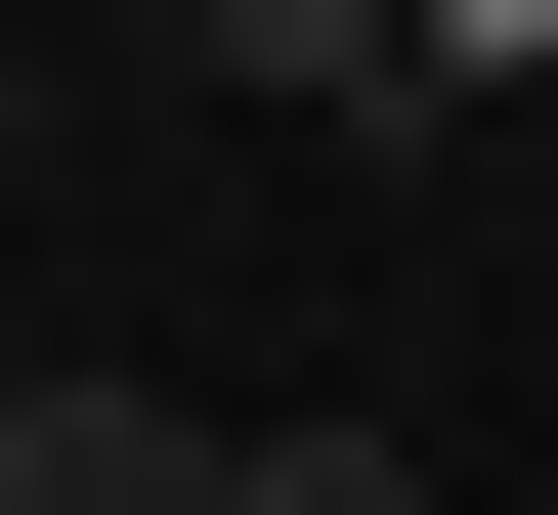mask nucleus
Returning a JSON list of instances; mask_svg holds the SVG:
<instances>
[{
	"label": "nucleus",
	"mask_w": 558,
	"mask_h": 515,
	"mask_svg": "<svg viewBox=\"0 0 558 515\" xmlns=\"http://www.w3.org/2000/svg\"><path fill=\"white\" fill-rule=\"evenodd\" d=\"M0 515H215V430L172 387H0Z\"/></svg>",
	"instance_id": "1"
},
{
	"label": "nucleus",
	"mask_w": 558,
	"mask_h": 515,
	"mask_svg": "<svg viewBox=\"0 0 558 515\" xmlns=\"http://www.w3.org/2000/svg\"><path fill=\"white\" fill-rule=\"evenodd\" d=\"M215 86H429V0H215Z\"/></svg>",
	"instance_id": "2"
},
{
	"label": "nucleus",
	"mask_w": 558,
	"mask_h": 515,
	"mask_svg": "<svg viewBox=\"0 0 558 515\" xmlns=\"http://www.w3.org/2000/svg\"><path fill=\"white\" fill-rule=\"evenodd\" d=\"M215 515H429V430H215Z\"/></svg>",
	"instance_id": "3"
},
{
	"label": "nucleus",
	"mask_w": 558,
	"mask_h": 515,
	"mask_svg": "<svg viewBox=\"0 0 558 515\" xmlns=\"http://www.w3.org/2000/svg\"><path fill=\"white\" fill-rule=\"evenodd\" d=\"M0 172H44V86H0Z\"/></svg>",
	"instance_id": "4"
}]
</instances>
